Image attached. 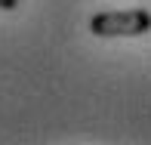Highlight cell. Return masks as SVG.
Wrapping results in <instances>:
<instances>
[{"instance_id":"obj_1","label":"cell","mask_w":151,"mask_h":145,"mask_svg":"<svg viewBox=\"0 0 151 145\" xmlns=\"http://www.w3.org/2000/svg\"><path fill=\"white\" fill-rule=\"evenodd\" d=\"M90 31L96 37H142L151 31V9H108L90 19Z\"/></svg>"},{"instance_id":"obj_2","label":"cell","mask_w":151,"mask_h":145,"mask_svg":"<svg viewBox=\"0 0 151 145\" xmlns=\"http://www.w3.org/2000/svg\"><path fill=\"white\" fill-rule=\"evenodd\" d=\"M19 0H0V9H16Z\"/></svg>"}]
</instances>
